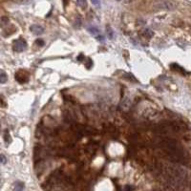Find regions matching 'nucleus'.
<instances>
[{
    "mask_svg": "<svg viewBox=\"0 0 191 191\" xmlns=\"http://www.w3.org/2000/svg\"><path fill=\"white\" fill-rule=\"evenodd\" d=\"M159 146L165 152L166 157L173 163H186L188 162L186 152L184 150L177 141L172 139H163L159 143Z\"/></svg>",
    "mask_w": 191,
    "mask_h": 191,
    "instance_id": "nucleus-1",
    "label": "nucleus"
},
{
    "mask_svg": "<svg viewBox=\"0 0 191 191\" xmlns=\"http://www.w3.org/2000/svg\"><path fill=\"white\" fill-rule=\"evenodd\" d=\"M168 128L174 132H183L187 130L186 124L183 121H170L168 124Z\"/></svg>",
    "mask_w": 191,
    "mask_h": 191,
    "instance_id": "nucleus-2",
    "label": "nucleus"
},
{
    "mask_svg": "<svg viewBox=\"0 0 191 191\" xmlns=\"http://www.w3.org/2000/svg\"><path fill=\"white\" fill-rule=\"evenodd\" d=\"M26 48H27V43L23 38H18V39L14 40L13 50L14 52H17V53L23 52V51L26 50Z\"/></svg>",
    "mask_w": 191,
    "mask_h": 191,
    "instance_id": "nucleus-3",
    "label": "nucleus"
},
{
    "mask_svg": "<svg viewBox=\"0 0 191 191\" xmlns=\"http://www.w3.org/2000/svg\"><path fill=\"white\" fill-rule=\"evenodd\" d=\"M16 79L19 83H25L29 80V73L24 70H20L16 74Z\"/></svg>",
    "mask_w": 191,
    "mask_h": 191,
    "instance_id": "nucleus-4",
    "label": "nucleus"
},
{
    "mask_svg": "<svg viewBox=\"0 0 191 191\" xmlns=\"http://www.w3.org/2000/svg\"><path fill=\"white\" fill-rule=\"evenodd\" d=\"M30 30H31V32L34 35H42L43 33H44V28H43V27H41L40 25H37V24L32 25L31 28H30Z\"/></svg>",
    "mask_w": 191,
    "mask_h": 191,
    "instance_id": "nucleus-5",
    "label": "nucleus"
},
{
    "mask_svg": "<svg viewBox=\"0 0 191 191\" xmlns=\"http://www.w3.org/2000/svg\"><path fill=\"white\" fill-rule=\"evenodd\" d=\"M8 80V76L5 71L0 69V83H5Z\"/></svg>",
    "mask_w": 191,
    "mask_h": 191,
    "instance_id": "nucleus-6",
    "label": "nucleus"
},
{
    "mask_svg": "<svg viewBox=\"0 0 191 191\" xmlns=\"http://www.w3.org/2000/svg\"><path fill=\"white\" fill-rule=\"evenodd\" d=\"M14 191H24V184L21 183V182H17L14 184Z\"/></svg>",
    "mask_w": 191,
    "mask_h": 191,
    "instance_id": "nucleus-7",
    "label": "nucleus"
},
{
    "mask_svg": "<svg viewBox=\"0 0 191 191\" xmlns=\"http://www.w3.org/2000/svg\"><path fill=\"white\" fill-rule=\"evenodd\" d=\"M88 31L91 33L92 35H100V30H98V28H97V27H94V26H91L88 28Z\"/></svg>",
    "mask_w": 191,
    "mask_h": 191,
    "instance_id": "nucleus-8",
    "label": "nucleus"
},
{
    "mask_svg": "<svg viewBox=\"0 0 191 191\" xmlns=\"http://www.w3.org/2000/svg\"><path fill=\"white\" fill-rule=\"evenodd\" d=\"M153 32L152 31H150V30H148V29H146V30H144V31L142 32V35L143 37H147V38H150V37H153Z\"/></svg>",
    "mask_w": 191,
    "mask_h": 191,
    "instance_id": "nucleus-9",
    "label": "nucleus"
},
{
    "mask_svg": "<svg viewBox=\"0 0 191 191\" xmlns=\"http://www.w3.org/2000/svg\"><path fill=\"white\" fill-rule=\"evenodd\" d=\"M4 141L6 143H10L11 142V136H10V133H9L8 130L5 131L4 133Z\"/></svg>",
    "mask_w": 191,
    "mask_h": 191,
    "instance_id": "nucleus-10",
    "label": "nucleus"
},
{
    "mask_svg": "<svg viewBox=\"0 0 191 191\" xmlns=\"http://www.w3.org/2000/svg\"><path fill=\"white\" fill-rule=\"evenodd\" d=\"M35 44L38 47H42L44 45V41L43 39H40V38H38V39H37L35 41Z\"/></svg>",
    "mask_w": 191,
    "mask_h": 191,
    "instance_id": "nucleus-11",
    "label": "nucleus"
},
{
    "mask_svg": "<svg viewBox=\"0 0 191 191\" xmlns=\"http://www.w3.org/2000/svg\"><path fill=\"white\" fill-rule=\"evenodd\" d=\"M85 66H86L87 69H91L92 66H93V62H92V59H90V58L87 59V62H86Z\"/></svg>",
    "mask_w": 191,
    "mask_h": 191,
    "instance_id": "nucleus-12",
    "label": "nucleus"
},
{
    "mask_svg": "<svg viewBox=\"0 0 191 191\" xmlns=\"http://www.w3.org/2000/svg\"><path fill=\"white\" fill-rule=\"evenodd\" d=\"M0 22H1V26L6 25L7 23H9V18L8 17H2V18H0Z\"/></svg>",
    "mask_w": 191,
    "mask_h": 191,
    "instance_id": "nucleus-13",
    "label": "nucleus"
},
{
    "mask_svg": "<svg viewBox=\"0 0 191 191\" xmlns=\"http://www.w3.org/2000/svg\"><path fill=\"white\" fill-rule=\"evenodd\" d=\"M107 34H108L109 38H111V39L114 37V33H113V31L109 28V27H107Z\"/></svg>",
    "mask_w": 191,
    "mask_h": 191,
    "instance_id": "nucleus-14",
    "label": "nucleus"
},
{
    "mask_svg": "<svg viewBox=\"0 0 191 191\" xmlns=\"http://www.w3.org/2000/svg\"><path fill=\"white\" fill-rule=\"evenodd\" d=\"M125 79H129V80H132V81H137L136 79H135V77H134L131 74H126V75H125Z\"/></svg>",
    "mask_w": 191,
    "mask_h": 191,
    "instance_id": "nucleus-15",
    "label": "nucleus"
},
{
    "mask_svg": "<svg viewBox=\"0 0 191 191\" xmlns=\"http://www.w3.org/2000/svg\"><path fill=\"white\" fill-rule=\"evenodd\" d=\"M7 162V159H6V157L4 155H1L0 154V165H4Z\"/></svg>",
    "mask_w": 191,
    "mask_h": 191,
    "instance_id": "nucleus-16",
    "label": "nucleus"
},
{
    "mask_svg": "<svg viewBox=\"0 0 191 191\" xmlns=\"http://www.w3.org/2000/svg\"><path fill=\"white\" fill-rule=\"evenodd\" d=\"M77 4H79L82 9H85L86 5H87V3H86L85 1H77Z\"/></svg>",
    "mask_w": 191,
    "mask_h": 191,
    "instance_id": "nucleus-17",
    "label": "nucleus"
},
{
    "mask_svg": "<svg viewBox=\"0 0 191 191\" xmlns=\"http://www.w3.org/2000/svg\"><path fill=\"white\" fill-rule=\"evenodd\" d=\"M97 39L98 40V41H101V42H102V41H104V37H102V35H98L97 37Z\"/></svg>",
    "mask_w": 191,
    "mask_h": 191,
    "instance_id": "nucleus-18",
    "label": "nucleus"
},
{
    "mask_svg": "<svg viewBox=\"0 0 191 191\" xmlns=\"http://www.w3.org/2000/svg\"><path fill=\"white\" fill-rule=\"evenodd\" d=\"M80 22H81V21H80V20H79V18H77V20L76 21V24H75V26H76V27H79V26L80 25Z\"/></svg>",
    "mask_w": 191,
    "mask_h": 191,
    "instance_id": "nucleus-19",
    "label": "nucleus"
},
{
    "mask_svg": "<svg viewBox=\"0 0 191 191\" xmlns=\"http://www.w3.org/2000/svg\"><path fill=\"white\" fill-rule=\"evenodd\" d=\"M83 58H84V56H83V55H79V58H77V60H79V61H80V60H82Z\"/></svg>",
    "mask_w": 191,
    "mask_h": 191,
    "instance_id": "nucleus-20",
    "label": "nucleus"
},
{
    "mask_svg": "<svg viewBox=\"0 0 191 191\" xmlns=\"http://www.w3.org/2000/svg\"><path fill=\"white\" fill-rule=\"evenodd\" d=\"M92 3H93V4H95V5H98V6H100V1H97V2H96V1H92Z\"/></svg>",
    "mask_w": 191,
    "mask_h": 191,
    "instance_id": "nucleus-21",
    "label": "nucleus"
}]
</instances>
